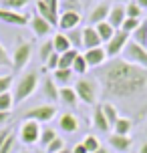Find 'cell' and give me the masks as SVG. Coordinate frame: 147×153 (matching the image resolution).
Instances as JSON below:
<instances>
[{
    "instance_id": "1",
    "label": "cell",
    "mask_w": 147,
    "mask_h": 153,
    "mask_svg": "<svg viewBox=\"0 0 147 153\" xmlns=\"http://www.w3.org/2000/svg\"><path fill=\"white\" fill-rule=\"evenodd\" d=\"M101 87L105 95L127 99L143 93L147 87V71L141 67H135L123 59H109L99 71Z\"/></svg>"
},
{
    "instance_id": "2",
    "label": "cell",
    "mask_w": 147,
    "mask_h": 153,
    "mask_svg": "<svg viewBox=\"0 0 147 153\" xmlns=\"http://www.w3.org/2000/svg\"><path fill=\"white\" fill-rule=\"evenodd\" d=\"M39 89V71H28L24 73L18 81H16V87H14V103H22L26 101L30 95H34V91Z\"/></svg>"
},
{
    "instance_id": "3",
    "label": "cell",
    "mask_w": 147,
    "mask_h": 153,
    "mask_svg": "<svg viewBox=\"0 0 147 153\" xmlns=\"http://www.w3.org/2000/svg\"><path fill=\"white\" fill-rule=\"evenodd\" d=\"M73 89L77 91L79 101H83L85 105H95L97 99H99V83L95 79H87V76H81L75 81Z\"/></svg>"
},
{
    "instance_id": "4",
    "label": "cell",
    "mask_w": 147,
    "mask_h": 153,
    "mask_svg": "<svg viewBox=\"0 0 147 153\" xmlns=\"http://www.w3.org/2000/svg\"><path fill=\"white\" fill-rule=\"evenodd\" d=\"M121 54H123V61H127V62H131V65H135V67H141V69L147 71V48L145 46L129 40Z\"/></svg>"
},
{
    "instance_id": "5",
    "label": "cell",
    "mask_w": 147,
    "mask_h": 153,
    "mask_svg": "<svg viewBox=\"0 0 147 153\" xmlns=\"http://www.w3.org/2000/svg\"><path fill=\"white\" fill-rule=\"evenodd\" d=\"M56 117V105L53 103H45V105H36V107L24 111V119L28 121H36V123H48Z\"/></svg>"
},
{
    "instance_id": "6",
    "label": "cell",
    "mask_w": 147,
    "mask_h": 153,
    "mask_svg": "<svg viewBox=\"0 0 147 153\" xmlns=\"http://www.w3.org/2000/svg\"><path fill=\"white\" fill-rule=\"evenodd\" d=\"M12 56V69L14 71H22L28 61H30L32 56V45L28 40H20V42H16L14 46V53L10 54Z\"/></svg>"
},
{
    "instance_id": "7",
    "label": "cell",
    "mask_w": 147,
    "mask_h": 153,
    "mask_svg": "<svg viewBox=\"0 0 147 153\" xmlns=\"http://www.w3.org/2000/svg\"><path fill=\"white\" fill-rule=\"evenodd\" d=\"M129 38H131V34H127V32H123V30H117V32H115V36L111 38L107 45H105L107 59H117L119 54L123 53V48L127 46Z\"/></svg>"
},
{
    "instance_id": "8",
    "label": "cell",
    "mask_w": 147,
    "mask_h": 153,
    "mask_svg": "<svg viewBox=\"0 0 147 153\" xmlns=\"http://www.w3.org/2000/svg\"><path fill=\"white\" fill-rule=\"evenodd\" d=\"M40 123L36 121H24L22 127H20V141H22L24 145H34V143H39L40 139Z\"/></svg>"
},
{
    "instance_id": "9",
    "label": "cell",
    "mask_w": 147,
    "mask_h": 153,
    "mask_svg": "<svg viewBox=\"0 0 147 153\" xmlns=\"http://www.w3.org/2000/svg\"><path fill=\"white\" fill-rule=\"evenodd\" d=\"M0 20L10 26H26L30 22V16L20 12V10H10V8H0Z\"/></svg>"
},
{
    "instance_id": "10",
    "label": "cell",
    "mask_w": 147,
    "mask_h": 153,
    "mask_svg": "<svg viewBox=\"0 0 147 153\" xmlns=\"http://www.w3.org/2000/svg\"><path fill=\"white\" fill-rule=\"evenodd\" d=\"M79 24H81V14L77 10H65L59 16V28H61V32H69L73 28H79Z\"/></svg>"
},
{
    "instance_id": "11",
    "label": "cell",
    "mask_w": 147,
    "mask_h": 153,
    "mask_svg": "<svg viewBox=\"0 0 147 153\" xmlns=\"http://www.w3.org/2000/svg\"><path fill=\"white\" fill-rule=\"evenodd\" d=\"M83 56H85L87 65H89V67H95V69L103 67V65L109 61V59H107V53H105V48H103V46L89 48V51H85V53H83Z\"/></svg>"
},
{
    "instance_id": "12",
    "label": "cell",
    "mask_w": 147,
    "mask_h": 153,
    "mask_svg": "<svg viewBox=\"0 0 147 153\" xmlns=\"http://www.w3.org/2000/svg\"><path fill=\"white\" fill-rule=\"evenodd\" d=\"M28 26H30V30L34 36H39V38H45L50 34V30H53V24L48 22V20H45L42 16L39 14H34L30 18V22H28Z\"/></svg>"
},
{
    "instance_id": "13",
    "label": "cell",
    "mask_w": 147,
    "mask_h": 153,
    "mask_svg": "<svg viewBox=\"0 0 147 153\" xmlns=\"http://www.w3.org/2000/svg\"><path fill=\"white\" fill-rule=\"evenodd\" d=\"M59 85L54 83V79H50V76H45L42 81H40V93H42V97L48 101V103H56L59 101Z\"/></svg>"
},
{
    "instance_id": "14",
    "label": "cell",
    "mask_w": 147,
    "mask_h": 153,
    "mask_svg": "<svg viewBox=\"0 0 147 153\" xmlns=\"http://www.w3.org/2000/svg\"><path fill=\"white\" fill-rule=\"evenodd\" d=\"M109 10H111V6H109L107 2H99L97 6H93L91 14H89V22H91V26H97L99 22H105V20L109 18Z\"/></svg>"
},
{
    "instance_id": "15",
    "label": "cell",
    "mask_w": 147,
    "mask_h": 153,
    "mask_svg": "<svg viewBox=\"0 0 147 153\" xmlns=\"http://www.w3.org/2000/svg\"><path fill=\"white\" fill-rule=\"evenodd\" d=\"M125 18H127V14H125V6H121V4H115V6H111L107 22L111 24L115 30H121V26H123Z\"/></svg>"
},
{
    "instance_id": "16",
    "label": "cell",
    "mask_w": 147,
    "mask_h": 153,
    "mask_svg": "<svg viewBox=\"0 0 147 153\" xmlns=\"http://www.w3.org/2000/svg\"><path fill=\"white\" fill-rule=\"evenodd\" d=\"M103 42H101L99 34H97V28L95 26H85L83 28V48L85 51H89V48H97V46H101Z\"/></svg>"
},
{
    "instance_id": "17",
    "label": "cell",
    "mask_w": 147,
    "mask_h": 153,
    "mask_svg": "<svg viewBox=\"0 0 147 153\" xmlns=\"http://www.w3.org/2000/svg\"><path fill=\"white\" fill-rule=\"evenodd\" d=\"M109 145L113 147L117 153H127L133 145V139L129 137V135H115V133H113V135L109 137Z\"/></svg>"
},
{
    "instance_id": "18",
    "label": "cell",
    "mask_w": 147,
    "mask_h": 153,
    "mask_svg": "<svg viewBox=\"0 0 147 153\" xmlns=\"http://www.w3.org/2000/svg\"><path fill=\"white\" fill-rule=\"evenodd\" d=\"M36 14L42 16L45 20H48V22L53 24V26H59V12H54L50 6H47V2L45 0H36Z\"/></svg>"
},
{
    "instance_id": "19",
    "label": "cell",
    "mask_w": 147,
    "mask_h": 153,
    "mask_svg": "<svg viewBox=\"0 0 147 153\" xmlns=\"http://www.w3.org/2000/svg\"><path fill=\"white\" fill-rule=\"evenodd\" d=\"M59 127L65 133H77L79 131V119L73 113H62V115H59Z\"/></svg>"
},
{
    "instance_id": "20",
    "label": "cell",
    "mask_w": 147,
    "mask_h": 153,
    "mask_svg": "<svg viewBox=\"0 0 147 153\" xmlns=\"http://www.w3.org/2000/svg\"><path fill=\"white\" fill-rule=\"evenodd\" d=\"M93 127L99 129V131H103V133H107V131L113 129V127L109 125V121H107V117H105V113H103V107H101V105H95V109H93Z\"/></svg>"
},
{
    "instance_id": "21",
    "label": "cell",
    "mask_w": 147,
    "mask_h": 153,
    "mask_svg": "<svg viewBox=\"0 0 147 153\" xmlns=\"http://www.w3.org/2000/svg\"><path fill=\"white\" fill-rule=\"evenodd\" d=\"M53 79L59 87H71L73 79H75V73L71 69H56L53 71Z\"/></svg>"
},
{
    "instance_id": "22",
    "label": "cell",
    "mask_w": 147,
    "mask_h": 153,
    "mask_svg": "<svg viewBox=\"0 0 147 153\" xmlns=\"http://www.w3.org/2000/svg\"><path fill=\"white\" fill-rule=\"evenodd\" d=\"M59 101L69 105V107H77L79 103V97H77V91L73 87H61L59 89Z\"/></svg>"
},
{
    "instance_id": "23",
    "label": "cell",
    "mask_w": 147,
    "mask_h": 153,
    "mask_svg": "<svg viewBox=\"0 0 147 153\" xmlns=\"http://www.w3.org/2000/svg\"><path fill=\"white\" fill-rule=\"evenodd\" d=\"M53 45H54V53L56 54H62V53H67V51L73 48L65 32H56V34H54L53 36Z\"/></svg>"
},
{
    "instance_id": "24",
    "label": "cell",
    "mask_w": 147,
    "mask_h": 153,
    "mask_svg": "<svg viewBox=\"0 0 147 153\" xmlns=\"http://www.w3.org/2000/svg\"><path fill=\"white\" fill-rule=\"evenodd\" d=\"M95 28H97V34H99L101 42H105V45H107L109 40L115 36V32H117L115 28H113V26H111V24L107 22V20H105V22H99L97 26H95Z\"/></svg>"
},
{
    "instance_id": "25",
    "label": "cell",
    "mask_w": 147,
    "mask_h": 153,
    "mask_svg": "<svg viewBox=\"0 0 147 153\" xmlns=\"http://www.w3.org/2000/svg\"><path fill=\"white\" fill-rule=\"evenodd\" d=\"M131 40L147 48V20H143V22H141L139 26L131 32Z\"/></svg>"
},
{
    "instance_id": "26",
    "label": "cell",
    "mask_w": 147,
    "mask_h": 153,
    "mask_svg": "<svg viewBox=\"0 0 147 153\" xmlns=\"http://www.w3.org/2000/svg\"><path fill=\"white\" fill-rule=\"evenodd\" d=\"M131 129H133V121L127 119V117H119L117 123L113 125V133H115V135H129Z\"/></svg>"
},
{
    "instance_id": "27",
    "label": "cell",
    "mask_w": 147,
    "mask_h": 153,
    "mask_svg": "<svg viewBox=\"0 0 147 153\" xmlns=\"http://www.w3.org/2000/svg\"><path fill=\"white\" fill-rule=\"evenodd\" d=\"M79 54H81V53H79L77 48H71V51H67V53H62L61 59H59V69H71Z\"/></svg>"
},
{
    "instance_id": "28",
    "label": "cell",
    "mask_w": 147,
    "mask_h": 153,
    "mask_svg": "<svg viewBox=\"0 0 147 153\" xmlns=\"http://www.w3.org/2000/svg\"><path fill=\"white\" fill-rule=\"evenodd\" d=\"M101 107H103V113H105V117H107L109 125L113 127V125L117 123V119H119V111H117V107L113 105V103H103Z\"/></svg>"
},
{
    "instance_id": "29",
    "label": "cell",
    "mask_w": 147,
    "mask_h": 153,
    "mask_svg": "<svg viewBox=\"0 0 147 153\" xmlns=\"http://www.w3.org/2000/svg\"><path fill=\"white\" fill-rule=\"evenodd\" d=\"M65 34H67V38H69L73 48L79 51V46H83V28H73V30L65 32Z\"/></svg>"
},
{
    "instance_id": "30",
    "label": "cell",
    "mask_w": 147,
    "mask_h": 153,
    "mask_svg": "<svg viewBox=\"0 0 147 153\" xmlns=\"http://www.w3.org/2000/svg\"><path fill=\"white\" fill-rule=\"evenodd\" d=\"M54 139H56V131L53 129V127H45V129L40 131V139H39V143L42 147H48L50 143H53Z\"/></svg>"
},
{
    "instance_id": "31",
    "label": "cell",
    "mask_w": 147,
    "mask_h": 153,
    "mask_svg": "<svg viewBox=\"0 0 147 153\" xmlns=\"http://www.w3.org/2000/svg\"><path fill=\"white\" fill-rule=\"evenodd\" d=\"M14 107V97H12V93H2L0 95V111H4V113H10Z\"/></svg>"
},
{
    "instance_id": "32",
    "label": "cell",
    "mask_w": 147,
    "mask_h": 153,
    "mask_svg": "<svg viewBox=\"0 0 147 153\" xmlns=\"http://www.w3.org/2000/svg\"><path fill=\"white\" fill-rule=\"evenodd\" d=\"M71 71H73L75 75H85L87 71H89V65H87V61H85V56H83V54H79L77 59H75Z\"/></svg>"
},
{
    "instance_id": "33",
    "label": "cell",
    "mask_w": 147,
    "mask_h": 153,
    "mask_svg": "<svg viewBox=\"0 0 147 153\" xmlns=\"http://www.w3.org/2000/svg\"><path fill=\"white\" fill-rule=\"evenodd\" d=\"M54 53V45H53V38H50V40H45V42H42V45H40V61L42 62H47L48 59H50V54Z\"/></svg>"
},
{
    "instance_id": "34",
    "label": "cell",
    "mask_w": 147,
    "mask_h": 153,
    "mask_svg": "<svg viewBox=\"0 0 147 153\" xmlns=\"http://www.w3.org/2000/svg\"><path fill=\"white\" fill-rule=\"evenodd\" d=\"M141 12H143V8H141L137 2H131V4L125 6V14H127V18H141Z\"/></svg>"
},
{
    "instance_id": "35",
    "label": "cell",
    "mask_w": 147,
    "mask_h": 153,
    "mask_svg": "<svg viewBox=\"0 0 147 153\" xmlns=\"http://www.w3.org/2000/svg\"><path fill=\"white\" fill-rule=\"evenodd\" d=\"M83 145L87 147V151H89V153H95L101 147V143H99V139L95 137V135H87V137L83 139Z\"/></svg>"
},
{
    "instance_id": "36",
    "label": "cell",
    "mask_w": 147,
    "mask_h": 153,
    "mask_svg": "<svg viewBox=\"0 0 147 153\" xmlns=\"http://www.w3.org/2000/svg\"><path fill=\"white\" fill-rule=\"evenodd\" d=\"M12 83H14V76L12 75H0V95L10 91L12 89Z\"/></svg>"
},
{
    "instance_id": "37",
    "label": "cell",
    "mask_w": 147,
    "mask_h": 153,
    "mask_svg": "<svg viewBox=\"0 0 147 153\" xmlns=\"http://www.w3.org/2000/svg\"><path fill=\"white\" fill-rule=\"evenodd\" d=\"M2 67H10V69H12V56L8 54L6 46L0 42V69H2Z\"/></svg>"
},
{
    "instance_id": "38",
    "label": "cell",
    "mask_w": 147,
    "mask_h": 153,
    "mask_svg": "<svg viewBox=\"0 0 147 153\" xmlns=\"http://www.w3.org/2000/svg\"><path fill=\"white\" fill-rule=\"evenodd\" d=\"M141 24V18H125V22H123V26H121V30L123 32H127V34H131L137 26Z\"/></svg>"
},
{
    "instance_id": "39",
    "label": "cell",
    "mask_w": 147,
    "mask_h": 153,
    "mask_svg": "<svg viewBox=\"0 0 147 153\" xmlns=\"http://www.w3.org/2000/svg\"><path fill=\"white\" fill-rule=\"evenodd\" d=\"M30 0H2V8H10V10H18L24 8Z\"/></svg>"
},
{
    "instance_id": "40",
    "label": "cell",
    "mask_w": 147,
    "mask_h": 153,
    "mask_svg": "<svg viewBox=\"0 0 147 153\" xmlns=\"http://www.w3.org/2000/svg\"><path fill=\"white\" fill-rule=\"evenodd\" d=\"M0 153H16V137H14V135H10V137L2 143Z\"/></svg>"
},
{
    "instance_id": "41",
    "label": "cell",
    "mask_w": 147,
    "mask_h": 153,
    "mask_svg": "<svg viewBox=\"0 0 147 153\" xmlns=\"http://www.w3.org/2000/svg\"><path fill=\"white\" fill-rule=\"evenodd\" d=\"M62 149H65V141H62L61 137H56L53 143L47 147V153H59V151H62Z\"/></svg>"
},
{
    "instance_id": "42",
    "label": "cell",
    "mask_w": 147,
    "mask_h": 153,
    "mask_svg": "<svg viewBox=\"0 0 147 153\" xmlns=\"http://www.w3.org/2000/svg\"><path fill=\"white\" fill-rule=\"evenodd\" d=\"M59 59H61V54L53 53V54H50V59L45 62V65H47V69L48 71H56V69H59Z\"/></svg>"
},
{
    "instance_id": "43",
    "label": "cell",
    "mask_w": 147,
    "mask_h": 153,
    "mask_svg": "<svg viewBox=\"0 0 147 153\" xmlns=\"http://www.w3.org/2000/svg\"><path fill=\"white\" fill-rule=\"evenodd\" d=\"M10 135H12L10 127H0V147H2V143H4V141H6Z\"/></svg>"
},
{
    "instance_id": "44",
    "label": "cell",
    "mask_w": 147,
    "mask_h": 153,
    "mask_svg": "<svg viewBox=\"0 0 147 153\" xmlns=\"http://www.w3.org/2000/svg\"><path fill=\"white\" fill-rule=\"evenodd\" d=\"M47 2V6H50L54 12H59V0H45Z\"/></svg>"
},
{
    "instance_id": "45",
    "label": "cell",
    "mask_w": 147,
    "mask_h": 153,
    "mask_svg": "<svg viewBox=\"0 0 147 153\" xmlns=\"http://www.w3.org/2000/svg\"><path fill=\"white\" fill-rule=\"evenodd\" d=\"M73 153H89V151H87V147L83 145V143H79V145L73 147Z\"/></svg>"
},
{
    "instance_id": "46",
    "label": "cell",
    "mask_w": 147,
    "mask_h": 153,
    "mask_svg": "<svg viewBox=\"0 0 147 153\" xmlns=\"http://www.w3.org/2000/svg\"><path fill=\"white\" fill-rule=\"evenodd\" d=\"M10 119V113H4V111H0V127L4 125V123Z\"/></svg>"
},
{
    "instance_id": "47",
    "label": "cell",
    "mask_w": 147,
    "mask_h": 153,
    "mask_svg": "<svg viewBox=\"0 0 147 153\" xmlns=\"http://www.w3.org/2000/svg\"><path fill=\"white\" fill-rule=\"evenodd\" d=\"M139 153H147V141H145V143H141V147H139Z\"/></svg>"
},
{
    "instance_id": "48",
    "label": "cell",
    "mask_w": 147,
    "mask_h": 153,
    "mask_svg": "<svg viewBox=\"0 0 147 153\" xmlns=\"http://www.w3.org/2000/svg\"><path fill=\"white\" fill-rule=\"evenodd\" d=\"M135 2H137L141 8H147V0H135Z\"/></svg>"
},
{
    "instance_id": "49",
    "label": "cell",
    "mask_w": 147,
    "mask_h": 153,
    "mask_svg": "<svg viewBox=\"0 0 147 153\" xmlns=\"http://www.w3.org/2000/svg\"><path fill=\"white\" fill-rule=\"evenodd\" d=\"M95 153H107V149H105V147H99V149H97Z\"/></svg>"
},
{
    "instance_id": "50",
    "label": "cell",
    "mask_w": 147,
    "mask_h": 153,
    "mask_svg": "<svg viewBox=\"0 0 147 153\" xmlns=\"http://www.w3.org/2000/svg\"><path fill=\"white\" fill-rule=\"evenodd\" d=\"M59 153H73V149H62V151H59Z\"/></svg>"
},
{
    "instance_id": "51",
    "label": "cell",
    "mask_w": 147,
    "mask_h": 153,
    "mask_svg": "<svg viewBox=\"0 0 147 153\" xmlns=\"http://www.w3.org/2000/svg\"><path fill=\"white\" fill-rule=\"evenodd\" d=\"M18 153H30V151H18Z\"/></svg>"
},
{
    "instance_id": "52",
    "label": "cell",
    "mask_w": 147,
    "mask_h": 153,
    "mask_svg": "<svg viewBox=\"0 0 147 153\" xmlns=\"http://www.w3.org/2000/svg\"><path fill=\"white\" fill-rule=\"evenodd\" d=\"M117 2H127V0H117Z\"/></svg>"
},
{
    "instance_id": "53",
    "label": "cell",
    "mask_w": 147,
    "mask_h": 153,
    "mask_svg": "<svg viewBox=\"0 0 147 153\" xmlns=\"http://www.w3.org/2000/svg\"><path fill=\"white\" fill-rule=\"evenodd\" d=\"M39 153H45V151H39Z\"/></svg>"
}]
</instances>
